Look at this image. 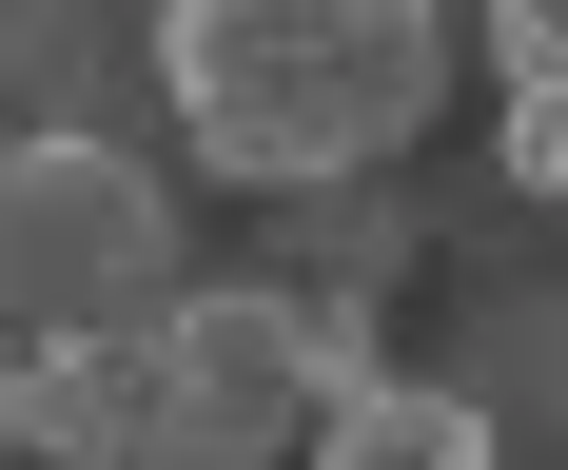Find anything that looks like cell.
I'll use <instances>...</instances> for the list:
<instances>
[{
    "label": "cell",
    "mask_w": 568,
    "mask_h": 470,
    "mask_svg": "<svg viewBox=\"0 0 568 470\" xmlns=\"http://www.w3.org/2000/svg\"><path fill=\"white\" fill-rule=\"evenodd\" d=\"M334 411V372H314V314L255 275L176 294L158 314V411H138V451L118 470H294V431Z\"/></svg>",
    "instance_id": "obj_3"
},
{
    "label": "cell",
    "mask_w": 568,
    "mask_h": 470,
    "mask_svg": "<svg viewBox=\"0 0 568 470\" xmlns=\"http://www.w3.org/2000/svg\"><path fill=\"white\" fill-rule=\"evenodd\" d=\"M118 314H176V176L99 137H0V372Z\"/></svg>",
    "instance_id": "obj_2"
},
{
    "label": "cell",
    "mask_w": 568,
    "mask_h": 470,
    "mask_svg": "<svg viewBox=\"0 0 568 470\" xmlns=\"http://www.w3.org/2000/svg\"><path fill=\"white\" fill-rule=\"evenodd\" d=\"M158 20H176V0H0V137H99V157L176 176Z\"/></svg>",
    "instance_id": "obj_4"
},
{
    "label": "cell",
    "mask_w": 568,
    "mask_h": 470,
    "mask_svg": "<svg viewBox=\"0 0 568 470\" xmlns=\"http://www.w3.org/2000/svg\"><path fill=\"white\" fill-rule=\"evenodd\" d=\"M510 196H568V99H510Z\"/></svg>",
    "instance_id": "obj_9"
},
{
    "label": "cell",
    "mask_w": 568,
    "mask_h": 470,
    "mask_svg": "<svg viewBox=\"0 0 568 470\" xmlns=\"http://www.w3.org/2000/svg\"><path fill=\"white\" fill-rule=\"evenodd\" d=\"M294 470H490V411L452 372H373V392H334L294 431Z\"/></svg>",
    "instance_id": "obj_6"
},
{
    "label": "cell",
    "mask_w": 568,
    "mask_h": 470,
    "mask_svg": "<svg viewBox=\"0 0 568 470\" xmlns=\"http://www.w3.org/2000/svg\"><path fill=\"white\" fill-rule=\"evenodd\" d=\"M549 431H568V411H549Z\"/></svg>",
    "instance_id": "obj_11"
},
{
    "label": "cell",
    "mask_w": 568,
    "mask_h": 470,
    "mask_svg": "<svg viewBox=\"0 0 568 470\" xmlns=\"http://www.w3.org/2000/svg\"><path fill=\"white\" fill-rule=\"evenodd\" d=\"M470 40H490L510 99H568V0H470Z\"/></svg>",
    "instance_id": "obj_8"
},
{
    "label": "cell",
    "mask_w": 568,
    "mask_h": 470,
    "mask_svg": "<svg viewBox=\"0 0 568 470\" xmlns=\"http://www.w3.org/2000/svg\"><path fill=\"white\" fill-rule=\"evenodd\" d=\"M138 411H158V314L59 334V352H20V372H0V431H20L40 470H118V451H138Z\"/></svg>",
    "instance_id": "obj_5"
},
{
    "label": "cell",
    "mask_w": 568,
    "mask_h": 470,
    "mask_svg": "<svg viewBox=\"0 0 568 470\" xmlns=\"http://www.w3.org/2000/svg\"><path fill=\"white\" fill-rule=\"evenodd\" d=\"M0 451H20V431H0Z\"/></svg>",
    "instance_id": "obj_10"
},
{
    "label": "cell",
    "mask_w": 568,
    "mask_h": 470,
    "mask_svg": "<svg viewBox=\"0 0 568 470\" xmlns=\"http://www.w3.org/2000/svg\"><path fill=\"white\" fill-rule=\"evenodd\" d=\"M176 157L235 196H334L393 176L452 99V0H176L158 20Z\"/></svg>",
    "instance_id": "obj_1"
},
{
    "label": "cell",
    "mask_w": 568,
    "mask_h": 470,
    "mask_svg": "<svg viewBox=\"0 0 568 470\" xmlns=\"http://www.w3.org/2000/svg\"><path fill=\"white\" fill-rule=\"evenodd\" d=\"M412 275V196H373V176H334V196H275V255H255V294H373Z\"/></svg>",
    "instance_id": "obj_7"
}]
</instances>
